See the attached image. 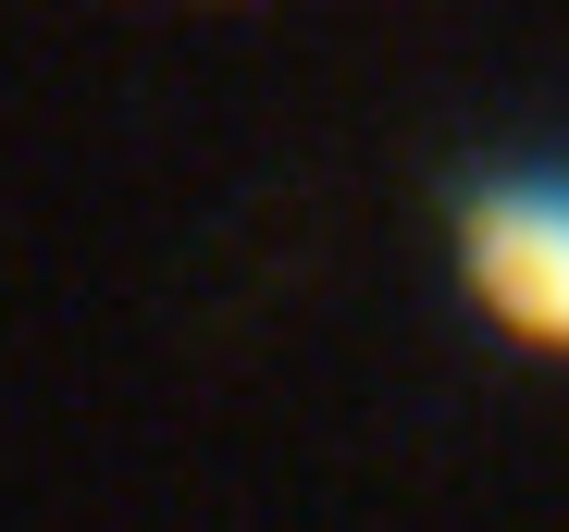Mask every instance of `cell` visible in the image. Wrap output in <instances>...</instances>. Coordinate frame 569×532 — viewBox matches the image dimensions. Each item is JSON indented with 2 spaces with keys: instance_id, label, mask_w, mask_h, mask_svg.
I'll return each instance as SVG.
<instances>
[{
  "instance_id": "obj_1",
  "label": "cell",
  "mask_w": 569,
  "mask_h": 532,
  "mask_svg": "<svg viewBox=\"0 0 569 532\" xmlns=\"http://www.w3.org/2000/svg\"><path fill=\"white\" fill-rule=\"evenodd\" d=\"M458 285L520 347H569V161H508L458 187Z\"/></svg>"
}]
</instances>
